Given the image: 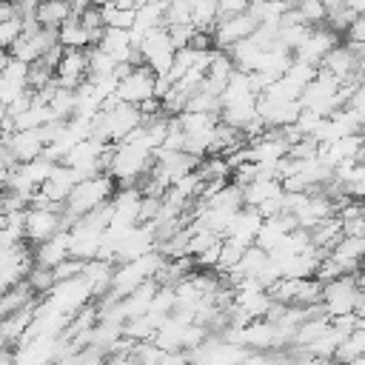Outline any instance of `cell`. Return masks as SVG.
Wrapping results in <instances>:
<instances>
[{"label": "cell", "instance_id": "cell-34", "mask_svg": "<svg viewBox=\"0 0 365 365\" xmlns=\"http://www.w3.org/2000/svg\"><path fill=\"white\" fill-rule=\"evenodd\" d=\"M282 3H285V6H288V9H294V6H297V3H299V0H282Z\"/></svg>", "mask_w": 365, "mask_h": 365}, {"label": "cell", "instance_id": "cell-23", "mask_svg": "<svg viewBox=\"0 0 365 365\" xmlns=\"http://www.w3.org/2000/svg\"><path fill=\"white\" fill-rule=\"evenodd\" d=\"M6 51H9L11 57H17V60H26V63H34V60H40V51L34 48L31 37H26V34H23V37H20V40H17L11 48H6Z\"/></svg>", "mask_w": 365, "mask_h": 365}, {"label": "cell", "instance_id": "cell-22", "mask_svg": "<svg viewBox=\"0 0 365 365\" xmlns=\"http://www.w3.org/2000/svg\"><path fill=\"white\" fill-rule=\"evenodd\" d=\"M20 37H23V14L0 20V43H3V48H11Z\"/></svg>", "mask_w": 365, "mask_h": 365}, {"label": "cell", "instance_id": "cell-14", "mask_svg": "<svg viewBox=\"0 0 365 365\" xmlns=\"http://www.w3.org/2000/svg\"><path fill=\"white\" fill-rule=\"evenodd\" d=\"M57 37H60V46H66V48H91V31L74 14L57 29Z\"/></svg>", "mask_w": 365, "mask_h": 365}, {"label": "cell", "instance_id": "cell-27", "mask_svg": "<svg viewBox=\"0 0 365 365\" xmlns=\"http://www.w3.org/2000/svg\"><path fill=\"white\" fill-rule=\"evenodd\" d=\"M220 251H222V240H217L211 248H205V251L197 254L194 259H197L200 268H217V262H220Z\"/></svg>", "mask_w": 365, "mask_h": 365}, {"label": "cell", "instance_id": "cell-36", "mask_svg": "<svg viewBox=\"0 0 365 365\" xmlns=\"http://www.w3.org/2000/svg\"><path fill=\"white\" fill-rule=\"evenodd\" d=\"M97 3H103V0H97Z\"/></svg>", "mask_w": 365, "mask_h": 365}, {"label": "cell", "instance_id": "cell-15", "mask_svg": "<svg viewBox=\"0 0 365 365\" xmlns=\"http://www.w3.org/2000/svg\"><path fill=\"white\" fill-rule=\"evenodd\" d=\"M34 14H37L43 29H60L71 17V3H66V0H43Z\"/></svg>", "mask_w": 365, "mask_h": 365}, {"label": "cell", "instance_id": "cell-4", "mask_svg": "<svg viewBox=\"0 0 365 365\" xmlns=\"http://www.w3.org/2000/svg\"><path fill=\"white\" fill-rule=\"evenodd\" d=\"M66 228V217L57 208H29L26 211V240L40 245Z\"/></svg>", "mask_w": 365, "mask_h": 365}, {"label": "cell", "instance_id": "cell-9", "mask_svg": "<svg viewBox=\"0 0 365 365\" xmlns=\"http://www.w3.org/2000/svg\"><path fill=\"white\" fill-rule=\"evenodd\" d=\"M88 80V48H66L57 66V86L77 88Z\"/></svg>", "mask_w": 365, "mask_h": 365}, {"label": "cell", "instance_id": "cell-20", "mask_svg": "<svg viewBox=\"0 0 365 365\" xmlns=\"http://www.w3.org/2000/svg\"><path fill=\"white\" fill-rule=\"evenodd\" d=\"M26 279H29V285H31L40 297H48V294L54 291V285H57L54 268H43V265H34V268H31V274H29Z\"/></svg>", "mask_w": 365, "mask_h": 365}, {"label": "cell", "instance_id": "cell-11", "mask_svg": "<svg viewBox=\"0 0 365 365\" xmlns=\"http://www.w3.org/2000/svg\"><path fill=\"white\" fill-rule=\"evenodd\" d=\"M68 257H71V231H68V228L57 231L51 240L40 242V245L34 248V262L43 265V268H57V265H60L63 259H68Z\"/></svg>", "mask_w": 365, "mask_h": 365}, {"label": "cell", "instance_id": "cell-5", "mask_svg": "<svg viewBox=\"0 0 365 365\" xmlns=\"http://www.w3.org/2000/svg\"><path fill=\"white\" fill-rule=\"evenodd\" d=\"M117 94H120V100L140 106V103H145V100L157 97V74L143 63V66H137L128 77H123V80H120Z\"/></svg>", "mask_w": 365, "mask_h": 365}, {"label": "cell", "instance_id": "cell-10", "mask_svg": "<svg viewBox=\"0 0 365 365\" xmlns=\"http://www.w3.org/2000/svg\"><path fill=\"white\" fill-rule=\"evenodd\" d=\"M3 145H9L20 163H29V160L40 157L48 143H46L43 128H29V131H14L11 137H3Z\"/></svg>", "mask_w": 365, "mask_h": 365}, {"label": "cell", "instance_id": "cell-8", "mask_svg": "<svg viewBox=\"0 0 365 365\" xmlns=\"http://www.w3.org/2000/svg\"><path fill=\"white\" fill-rule=\"evenodd\" d=\"M262 222H265V217L259 214V208L245 205V208H240V211L234 214V220H231V225H228V234H225L222 240H234V242L251 248V245L257 242V234H259Z\"/></svg>", "mask_w": 365, "mask_h": 365}, {"label": "cell", "instance_id": "cell-12", "mask_svg": "<svg viewBox=\"0 0 365 365\" xmlns=\"http://www.w3.org/2000/svg\"><path fill=\"white\" fill-rule=\"evenodd\" d=\"M319 68H325L328 74H334L339 83H348V80L359 77V57H356L348 46H336V48H331V51L325 54V60H322ZM359 80H362V77H359Z\"/></svg>", "mask_w": 365, "mask_h": 365}, {"label": "cell", "instance_id": "cell-17", "mask_svg": "<svg viewBox=\"0 0 365 365\" xmlns=\"http://www.w3.org/2000/svg\"><path fill=\"white\" fill-rule=\"evenodd\" d=\"M117 57H111L108 51H103L100 46H91L88 48V80H97V77H106V74H114L117 71Z\"/></svg>", "mask_w": 365, "mask_h": 365}, {"label": "cell", "instance_id": "cell-19", "mask_svg": "<svg viewBox=\"0 0 365 365\" xmlns=\"http://www.w3.org/2000/svg\"><path fill=\"white\" fill-rule=\"evenodd\" d=\"M294 9L299 11V17H302L308 26H322V23H328V6H325V0H299Z\"/></svg>", "mask_w": 365, "mask_h": 365}, {"label": "cell", "instance_id": "cell-7", "mask_svg": "<svg viewBox=\"0 0 365 365\" xmlns=\"http://www.w3.org/2000/svg\"><path fill=\"white\" fill-rule=\"evenodd\" d=\"M336 46H339V34H336L334 29H328V26H314L311 34H308V40L294 51V57L302 60V63H311V66H322L325 54H328L331 48H336Z\"/></svg>", "mask_w": 365, "mask_h": 365}, {"label": "cell", "instance_id": "cell-18", "mask_svg": "<svg viewBox=\"0 0 365 365\" xmlns=\"http://www.w3.org/2000/svg\"><path fill=\"white\" fill-rule=\"evenodd\" d=\"M131 356H134V365H160L165 351L154 339H140V342H134Z\"/></svg>", "mask_w": 365, "mask_h": 365}, {"label": "cell", "instance_id": "cell-31", "mask_svg": "<svg viewBox=\"0 0 365 365\" xmlns=\"http://www.w3.org/2000/svg\"><path fill=\"white\" fill-rule=\"evenodd\" d=\"M111 3H114L117 9H134V11H137V9H143L148 0H111Z\"/></svg>", "mask_w": 365, "mask_h": 365}, {"label": "cell", "instance_id": "cell-25", "mask_svg": "<svg viewBox=\"0 0 365 365\" xmlns=\"http://www.w3.org/2000/svg\"><path fill=\"white\" fill-rule=\"evenodd\" d=\"M163 211V197H148L143 194V202H140V222H157Z\"/></svg>", "mask_w": 365, "mask_h": 365}, {"label": "cell", "instance_id": "cell-28", "mask_svg": "<svg viewBox=\"0 0 365 365\" xmlns=\"http://www.w3.org/2000/svg\"><path fill=\"white\" fill-rule=\"evenodd\" d=\"M251 9V0H220V20L225 17H237L242 11Z\"/></svg>", "mask_w": 365, "mask_h": 365}, {"label": "cell", "instance_id": "cell-3", "mask_svg": "<svg viewBox=\"0 0 365 365\" xmlns=\"http://www.w3.org/2000/svg\"><path fill=\"white\" fill-rule=\"evenodd\" d=\"M356 302H359V285H356L354 274H345V277H336V279L325 282V288H322V308H325L328 317L354 314Z\"/></svg>", "mask_w": 365, "mask_h": 365}, {"label": "cell", "instance_id": "cell-29", "mask_svg": "<svg viewBox=\"0 0 365 365\" xmlns=\"http://www.w3.org/2000/svg\"><path fill=\"white\" fill-rule=\"evenodd\" d=\"M191 351H165L160 365H191Z\"/></svg>", "mask_w": 365, "mask_h": 365}, {"label": "cell", "instance_id": "cell-16", "mask_svg": "<svg viewBox=\"0 0 365 365\" xmlns=\"http://www.w3.org/2000/svg\"><path fill=\"white\" fill-rule=\"evenodd\" d=\"M245 191V205H262L265 200H274L279 197L285 188H282V180H254L251 185L242 188Z\"/></svg>", "mask_w": 365, "mask_h": 365}, {"label": "cell", "instance_id": "cell-6", "mask_svg": "<svg viewBox=\"0 0 365 365\" xmlns=\"http://www.w3.org/2000/svg\"><path fill=\"white\" fill-rule=\"evenodd\" d=\"M257 29H259V20H257L251 11H242V14H237V17H225V20H220L217 29H214V46L228 51L234 43L251 37Z\"/></svg>", "mask_w": 365, "mask_h": 365}, {"label": "cell", "instance_id": "cell-2", "mask_svg": "<svg viewBox=\"0 0 365 365\" xmlns=\"http://www.w3.org/2000/svg\"><path fill=\"white\" fill-rule=\"evenodd\" d=\"M140 51H143V63L157 77H168V71H171V66L177 60V46H174V40H171V34H168L165 26L163 29H151L145 34Z\"/></svg>", "mask_w": 365, "mask_h": 365}, {"label": "cell", "instance_id": "cell-21", "mask_svg": "<svg viewBox=\"0 0 365 365\" xmlns=\"http://www.w3.org/2000/svg\"><path fill=\"white\" fill-rule=\"evenodd\" d=\"M245 254V245L234 242V240H222V251H220V262H217V271H231Z\"/></svg>", "mask_w": 365, "mask_h": 365}, {"label": "cell", "instance_id": "cell-13", "mask_svg": "<svg viewBox=\"0 0 365 365\" xmlns=\"http://www.w3.org/2000/svg\"><path fill=\"white\" fill-rule=\"evenodd\" d=\"M37 299H40V294L29 285V279H23V282H17V285H11V288L3 291V317L29 308V305H34Z\"/></svg>", "mask_w": 365, "mask_h": 365}, {"label": "cell", "instance_id": "cell-35", "mask_svg": "<svg viewBox=\"0 0 365 365\" xmlns=\"http://www.w3.org/2000/svg\"><path fill=\"white\" fill-rule=\"evenodd\" d=\"M66 3H71V0H66Z\"/></svg>", "mask_w": 365, "mask_h": 365}, {"label": "cell", "instance_id": "cell-33", "mask_svg": "<svg viewBox=\"0 0 365 365\" xmlns=\"http://www.w3.org/2000/svg\"><path fill=\"white\" fill-rule=\"evenodd\" d=\"M354 314H356V317H365V294H359V302H356Z\"/></svg>", "mask_w": 365, "mask_h": 365}, {"label": "cell", "instance_id": "cell-26", "mask_svg": "<svg viewBox=\"0 0 365 365\" xmlns=\"http://www.w3.org/2000/svg\"><path fill=\"white\" fill-rule=\"evenodd\" d=\"M165 29H168V34H171V40H174L177 48H185V46L191 43L194 31H197L194 23H177V26H165Z\"/></svg>", "mask_w": 365, "mask_h": 365}, {"label": "cell", "instance_id": "cell-30", "mask_svg": "<svg viewBox=\"0 0 365 365\" xmlns=\"http://www.w3.org/2000/svg\"><path fill=\"white\" fill-rule=\"evenodd\" d=\"M94 3H97V0H71V14L80 17V14H83L86 9H91Z\"/></svg>", "mask_w": 365, "mask_h": 365}, {"label": "cell", "instance_id": "cell-24", "mask_svg": "<svg viewBox=\"0 0 365 365\" xmlns=\"http://www.w3.org/2000/svg\"><path fill=\"white\" fill-rule=\"evenodd\" d=\"M83 271H86V259L68 257L54 268V277H57V282H63V279H71V277H83Z\"/></svg>", "mask_w": 365, "mask_h": 365}, {"label": "cell", "instance_id": "cell-1", "mask_svg": "<svg viewBox=\"0 0 365 365\" xmlns=\"http://www.w3.org/2000/svg\"><path fill=\"white\" fill-rule=\"evenodd\" d=\"M114 182H117V180H114L108 171H103V174H97V177H88V180L77 182V188L71 191L68 202L63 205L66 228H71L74 220H80V217H86V214L103 208L106 202H111V197L117 194Z\"/></svg>", "mask_w": 365, "mask_h": 365}, {"label": "cell", "instance_id": "cell-32", "mask_svg": "<svg viewBox=\"0 0 365 365\" xmlns=\"http://www.w3.org/2000/svg\"><path fill=\"white\" fill-rule=\"evenodd\" d=\"M354 277H356V285H359V294H365V268H359V271H356Z\"/></svg>", "mask_w": 365, "mask_h": 365}]
</instances>
